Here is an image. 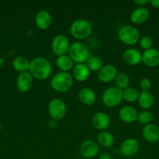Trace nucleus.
<instances>
[{
  "mask_svg": "<svg viewBox=\"0 0 159 159\" xmlns=\"http://www.w3.org/2000/svg\"><path fill=\"white\" fill-rule=\"evenodd\" d=\"M28 71L34 79L41 81L46 80L51 76L52 66L48 59L42 57H37L31 61Z\"/></svg>",
  "mask_w": 159,
  "mask_h": 159,
  "instance_id": "f257e3e1",
  "label": "nucleus"
},
{
  "mask_svg": "<svg viewBox=\"0 0 159 159\" xmlns=\"http://www.w3.org/2000/svg\"><path fill=\"white\" fill-rule=\"evenodd\" d=\"M73 77L69 72L59 71L51 79L50 85L53 90L58 93H66L73 85Z\"/></svg>",
  "mask_w": 159,
  "mask_h": 159,
  "instance_id": "f03ea898",
  "label": "nucleus"
},
{
  "mask_svg": "<svg viewBox=\"0 0 159 159\" xmlns=\"http://www.w3.org/2000/svg\"><path fill=\"white\" fill-rule=\"evenodd\" d=\"M93 27L88 20L84 19H77L71 23L70 32L76 40H84L91 35Z\"/></svg>",
  "mask_w": 159,
  "mask_h": 159,
  "instance_id": "7ed1b4c3",
  "label": "nucleus"
},
{
  "mask_svg": "<svg viewBox=\"0 0 159 159\" xmlns=\"http://www.w3.org/2000/svg\"><path fill=\"white\" fill-rule=\"evenodd\" d=\"M68 54L73 62L76 64H85L90 56L88 47L80 41H76L72 43Z\"/></svg>",
  "mask_w": 159,
  "mask_h": 159,
  "instance_id": "20e7f679",
  "label": "nucleus"
},
{
  "mask_svg": "<svg viewBox=\"0 0 159 159\" xmlns=\"http://www.w3.org/2000/svg\"><path fill=\"white\" fill-rule=\"evenodd\" d=\"M118 39L121 42L126 45L132 46L137 43L140 40V32L132 25H125L122 26L118 31Z\"/></svg>",
  "mask_w": 159,
  "mask_h": 159,
  "instance_id": "39448f33",
  "label": "nucleus"
},
{
  "mask_svg": "<svg viewBox=\"0 0 159 159\" xmlns=\"http://www.w3.org/2000/svg\"><path fill=\"white\" fill-rule=\"evenodd\" d=\"M123 99V90L117 88L116 86L106 89L101 96L102 102L104 106L109 108H113L119 105Z\"/></svg>",
  "mask_w": 159,
  "mask_h": 159,
  "instance_id": "423d86ee",
  "label": "nucleus"
},
{
  "mask_svg": "<svg viewBox=\"0 0 159 159\" xmlns=\"http://www.w3.org/2000/svg\"><path fill=\"white\" fill-rule=\"evenodd\" d=\"M48 111L51 119L58 121L65 117L67 113V107L63 100L59 98H54L48 103Z\"/></svg>",
  "mask_w": 159,
  "mask_h": 159,
  "instance_id": "0eeeda50",
  "label": "nucleus"
},
{
  "mask_svg": "<svg viewBox=\"0 0 159 159\" xmlns=\"http://www.w3.org/2000/svg\"><path fill=\"white\" fill-rule=\"evenodd\" d=\"M70 42L68 37L63 34H58L53 37L51 43V48L53 54L56 56L65 55L69 52Z\"/></svg>",
  "mask_w": 159,
  "mask_h": 159,
  "instance_id": "6e6552de",
  "label": "nucleus"
},
{
  "mask_svg": "<svg viewBox=\"0 0 159 159\" xmlns=\"http://www.w3.org/2000/svg\"><path fill=\"white\" fill-rule=\"evenodd\" d=\"M140 149L139 141L135 138H128L121 144L119 153L125 158H131L138 152Z\"/></svg>",
  "mask_w": 159,
  "mask_h": 159,
  "instance_id": "1a4fd4ad",
  "label": "nucleus"
},
{
  "mask_svg": "<svg viewBox=\"0 0 159 159\" xmlns=\"http://www.w3.org/2000/svg\"><path fill=\"white\" fill-rule=\"evenodd\" d=\"M79 150L80 153L84 158H94L99 152V144L94 140H86L81 143Z\"/></svg>",
  "mask_w": 159,
  "mask_h": 159,
  "instance_id": "9d476101",
  "label": "nucleus"
},
{
  "mask_svg": "<svg viewBox=\"0 0 159 159\" xmlns=\"http://www.w3.org/2000/svg\"><path fill=\"white\" fill-rule=\"evenodd\" d=\"M33 81L34 78L29 71L20 73L17 78V89L22 93H27L32 87Z\"/></svg>",
  "mask_w": 159,
  "mask_h": 159,
  "instance_id": "9b49d317",
  "label": "nucleus"
},
{
  "mask_svg": "<svg viewBox=\"0 0 159 159\" xmlns=\"http://www.w3.org/2000/svg\"><path fill=\"white\" fill-rule=\"evenodd\" d=\"M118 75L117 68L112 65H104L98 72V79L102 83H109L115 80Z\"/></svg>",
  "mask_w": 159,
  "mask_h": 159,
  "instance_id": "f8f14e48",
  "label": "nucleus"
},
{
  "mask_svg": "<svg viewBox=\"0 0 159 159\" xmlns=\"http://www.w3.org/2000/svg\"><path fill=\"white\" fill-rule=\"evenodd\" d=\"M118 116L120 120L126 124H132L137 120L138 112L135 107L129 105L123 106L118 111Z\"/></svg>",
  "mask_w": 159,
  "mask_h": 159,
  "instance_id": "ddd939ff",
  "label": "nucleus"
},
{
  "mask_svg": "<svg viewBox=\"0 0 159 159\" xmlns=\"http://www.w3.org/2000/svg\"><path fill=\"white\" fill-rule=\"evenodd\" d=\"M141 134L145 141L149 143H155L159 140V127L154 123L147 124L143 126Z\"/></svg>",
  "mask_w": 159,
  "mask_h": 159,
  "instance_id": "4468645a",
  "label": "nucleus"
},
{
  "mask_svg": "<svg viewBox=\"0 0 159 159\" xmlns=\"http://www.w3.org/2000/svg\"><path fill=\"white\" fill-rule=\"evenodd\" d=\"M142 62L149 68H154L159 65V51L156 48H151L142 53Z\"/></svg>",
  "mask_w": 159,
  "mask_h": 159,
  "instance_id": "2eb2a0df",
  "label": "nucleus"
},
{
  "mask_svg": "<svg viewBox=\"0 0 159 159\" xmlns=\"http://www.w3.org/2000/svg\"><path fill=\"white\" fill-rule=\"evenodd\" d=\"M34 23L39 30H45L48 29L51 24V16L48 10L41 9L36 13Z\"/></svg>",
  "mask_w": 159,
  "mask_h": 159,
  "instance_id": "dca6fc26",
  "label": "nucleus"
},
{
  "mask_svg": "<svg viewBox=\"0 0 159 159\" xmlns=\"http://www.w3.org/2000/svg\"><path fill=\"white\" fill-rule=\"evenodd\" d=\"M91 122L95 129L104 131L110 126L111 119L108 115L104 112H98L94 114Z\"/></svg>",
  "mask_w": 159,
  "mask_h": 159,
  "instance_id": "f3484780",
  "label": "nucleus"
},
{
  "mask_svg": "<svg viewBox=\"0 0 159 159\" xmlns=\"http://www.w3.org/2000/svg\"><path fill=\"white\" fill-rule=\"evenodd\" d=\"M150 17V12L147 8L137 7L132 11L129 16L130 22L134 25H140L146 23Z\"/></svg>",
  "mask_w": 159,
  "mask_h": 159,
  "instance_id": "a211bd4d",
  "label": "nucleus"
},
{
  "mask_svg": "<svg viewBox=\"0 0 159 159\" xmlns=\"http://www.w3.org/2000/svg\"><path fill=\"white\" fill-rule=\"evenodd\" d=\"M124 62L131 66H135L142 62V54L136 48H127L123 54Z\"/></svg>",
  "mask_w": 159,
  "mask_h": 159,
  "instance_id": "6ab92c4d",
  "label": "nucleus"
},
{
  "mask_svg": "<svg viewBox=\"0 0 159 159\" xmlns=\"http://www.w3.org/2000/svg\"><path fill=\"white\" fill-rule=\"evenodd\" d=\"M78 99L81 103L87 106V107H90L95 103L97 96L94 91L92 89L85 87L80 90L79 93H78Z\"/></svg>",
  "mask_w": 159,
  "mask_h": 159,
  "instance_id": "aec40b11",
  "label": "nucleus"
},
{
  "mask_svg": "<svg viewBox=\"0 0 159 159\" xmlns=\"http://www.w3.org/2000/svg\"><path fill=\"white\" fill-rule=\"evenodd\" d=\"M90 71L86 64H76L73 70V77L78 82H84L90 77Z\"/></svg>",
  "mask_w": 159,
  "mask_h": 159,
  "instance_id": "412c9836",
  "label": "nucleus"
},
{
  "mask_svg": "<svg viewBox=\"0 0 159 159\" xmlns=\"http://www.w3.org/2000/svg\"><path fill=\"white\" fill-rule=\"evenodd\" d=\"M137 102H138V105L140 106V107H141L144 110H148L153 107L154 103V95L150 91H142L139 94Z\"/></svg>",
  "mask_w": 159,
  "mask_h": 159,
  "instance_id": "4be33fe9",
  "label": "nucleus"
},
{
  "mask_svg": "<svg viewBox=\"0 0 159 159\" xmlns=\"http://www.w3.org/2000/svg\"><path fill=\"white\" fill-rule=\"evenodd\" d=\"M55 64L60 71H63V72H69L74 67V62L72 60L71 57L67 54L57 57Z\"/></svg>",
  "mask_w": 159,
  "mask_h": 159,
  "instance_id": "5701e85b",
  "label": "nucleus"
},
{
  "mask_svg": "<svg viewBox=\"0 0 159 159\" xmlns=\"http://www.w3.org/2000/svg\"><path fill=\"white\" fill-rule=\"evenodd\" d=\"M97 142L103 148H112L115 144V138L110 132L104 130V131H101L98 134Z\"/></svg>",
  "mask_w": 159,
  "mask_h": 159,
  "instance_id": "b1692460",
  "label": "nucleus"
},
{
  "mask_svg": "<svg viewBox=\"0 0 159 159\" xmlns=\"http://www.w3.org/2000/svg\"><path fill=\"white\" fill-rule=\"evenodd\" d=\"M30 63L31 61L26 57L23 56H18L12 60V65L15 71L21 73L29 71Z\"/></svg>",
  "mask_w": 159,
  "mask_h": 159,
  "instance_id": "393cba45",
  "label": "nucleus"
},
{
  "mask_svg": "<svg viewBox=\"0 0 159 159\" xmlns=\"http://www.w3.org/2000/svg\"><path fill=\"white\" fill-rule=\"evenodd\" d=\"M85 64L90 71H98V72L100 69L104 66L102 59L98 56L95 55H90Z\"/></svg>",
  "mask_w": 159,
  "mask_h": 159,
  "instance_id": "a878e982",
  "label": "nucleus"
},
{
  "mask_svg": "<svg viewBox=\"0 0 159 159\" xmlns=\"http://www.w3.org/2000/svg\"><path fill=\"white\" fill-rule=\"evenodd\" d=\"M140 93L138 90L133 87H128L126 89L123 90V98L125 101L128 102H135L138 99Z\"/></svg>",
  "mask_w": 159,
  "mask_h": 159,
  "instance_id": "bb28decb",
  "label": "nucleus"
},
{
  "mask_svg": "<svg viewBox=\"0 0 159 159\" xmlns=\"http://www.w3.org/2000/svg\"><path fill=\"white\" fill-rule=\"evenodd\" d=\"M114 81H115V86L122 90H124L129 87V84H130L129 77L125 73H119L117 75Z\"/></svg>",
  "mask_w": 159,
  "mask_h": 159,
  "instance_id": "cd10ccee",
  "label": "nucleus"
},
{
  "mask_svg": "<svg viewBox=\"0 0 159 159\" xmlns=\"http://www.w3.org/2000/svg\"><path fill=\"white\" fill-rule=\"evenodd\" d=\"M153 120H154V115L149 110H143L140 113H138L137 121L143 125L145 126L147 124H151Z\"/></svg>",
  "mask_w": 159,
  "mask_h": 159,
  "instance_id": "c85d7f7f",
  "label": "nucleus"
},
{
  "mask_svg": "<svg viewBox=\"0 0 159 159\" xmlns=\"http://www.w3.org/2000/svg\"><path fill=\"white\" fill-rule=\"evenodd\" d=\"M139 44H140V47L143 49L144 51H147V50H149L151 48H152L153 46V40L148 36H143L141 38H140V40H139Z\"/></svg>",
  "mask_w": 159,
  "mask_h": 159,
  "instance_id": "c756f323",
  "label": "nucleus"
},
{
  "mask_svg": "<svg viewBox=\"0 0 159 159\" xmlns=\"http://www.w3.org/2000/svg\"><path fill=\"white\" fill-rule=\"evenodd\" d=\"M140 87L142 91H150L151 87H152V83H151V79H148V78H143L140 81Z\"/></svg>",
  "mask_w": 159,
  "mask_h": 159,
  "instance_id": "7c9ffc66",
  "label": "nucleus"
},
{
  "mask_svg": "<svg viewBox=\"0 0 159 159\" xmlns=\"http://www.w3.org/2000/svg\"><path fill=\"white\" fill-rule=\"evenodd\" d=\"M149 2V0H134L133 3L138 6L139 7H144V6L148 4Z\"/></svg>",
  "mask_w": 159,
  "mask_h": 159,
  "instance_id": "2f4dec72",
  "label": "nucleus"
},
{
  "mask_svg": "<svg viewBox=\"0 0 159 159\" xmlns=\"http://www.w3.org/2000/svg\"><path fill=\"white\" fill-rule=\"evenodd\" d=\"M98 159H112V156L108 152H102L98 155Z\"/></svg>",
  "mask_w": 159,
  "mask_h": 159,
  "instance_id": "473e14b6",
  "label": "nucleus"
},
{
  "mask_svg": "<svg viewBox=\"0 0 159 159\" xmlns=\"http://www.w3.org/2000/svg\"><path fill=\"white\" fill-rule=\"evenodd\" d=\"M149 3L152 7L155 8V9H159V0H151Z\"/></svg>",
  "mask_w": 159,
  "mask_h": 159,
  "instance_id": "72a5a7b5",
  "label": "nucleus"
},
{
  "mask_svg": "<svg viewBox=\"0 0 159 159\" xmlns=\"http://www.w3.org/2000/svg\"><path fill=\"white\" fill-rule=\"evenodd\" d=\"M1 130H2V124L1 122H0V131H1Z\"/></svg>",
  "mask_w": 159,
  "mask_h": 159,
  "instance_id": "f704fd0d",
  "label": "nucleus"
},
{
  "mask_svg": "<svg viewBox=\"0 0 159 159\" xmlns=\"http://www.w3.org/2000/svg\"><path fill=\"white\" fill-rule=\"evenodd\" d=\"M158 142H159V140H158Z\"/></svg>",
  "mask_w": 159,
  "mask_h": 159,
  "instance_id": "c9c22d12",
  "label": "nucleus"
}]
</instances>
